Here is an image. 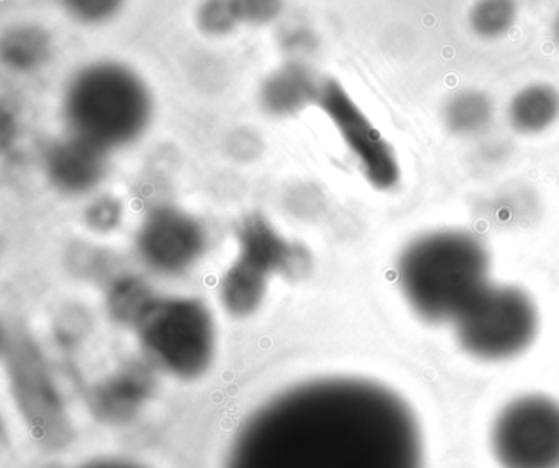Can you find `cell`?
Returning a JSON list of instances; mask_svg holds the SVG:
<instances>
[{
    "instance_id": "6da1fadb",
    "label": "cell",
    "mask_w": 559,
    "mask_h": 468,
    "mask_svg": "<svg viewBox=\"0 0 559 468\" xmlns=\"http://www.w3.org/2000/svg\"><path fill=\"white\" fill-rule=\"evenodd\" d=\"M224 468H424V441L411 406L388 386L323 378L254 411Z\"/></svg>"
},
{
    "instance_id": "7a4b0ae2",
    "label": "cell",
    "mask_w": 559,
    "mask_h": 468,
    "mask_svg": "<svg viewBox=\"0 0 559 468\" xmlns=\"http://www.w3.org/2000/svg\"><path fill=\"white\" fill-rule=\"evenodd\" d=\"M397 274L402 294L421 319L454 324L490 286V255L476 235L443 229L411 242Z\"/></svg>"
},
{
    "instance_id": "3957f363",
    "label": "cell",
    "mask_w": 559,
    "mask_h": 468,
    "mask_svg": "<svg viewBox=\"0 0 559 468\" xmlns=\"http://www.w3.org/2000/svg\"><path fill=\"white\" fill-rule=\"evenodd\" d=\"M63 116L70 133L110 152L142 139L152 122L153 97L132 68L94 61L68 81Z\"/></svg>"
},
{
    "instance_id": "277c9868",
    "label": "cell",
    "mask_w": 559,
    "mask_h": 468,
    "mask_svg": "<svg viewBox=\"0 0 559 468\" xmlns=\"http://www.w3.org/2000/svg\"><path fill=\"white\" fill-rule=\"evenodd\" d=\"M135 326L150 359L169 375L194 379L211 368L215 326L211 311L201 300H155Z\"/></svg>"
},
{
    "instance_id": "5b68a950",
    "label": "cell",
    "mask_w": 559,
    "mask_h": 468,
    "mask_svg": "<svg viewBox=\"0 0 559 468\" xmlns=\"http://www.w3.org/2000/svg\"><path fill=\"white\" fill-rule=\"evenodd\" d=\"M539 316L522 288L490 284L454 323L464 352L487 362L509 360L525 352L536 334Z\"/></svg>"
},
{
    "instance_id": "8992f818",
    "label": "cell",
    "mask_w": 559,
    "mask_h": 468,
    "mask_svg": "<svg viewBox=\"0 0 559 468\" xmlns=\"http://www.w3.org/2000/svg\"><path fill=\"white\" fill-rule=\"evenodd\" d=\"M492 451L502 468H559V402L545 395L512 399L493 421Z\"/></svg>"
},
{
    "instance_id": "52a82bcc",
    "label": "cell",
    "mask_w": 559,
    "mask_h": 468,
    "mask_svg": "<svg viewBox=\"0 0 559 468\" xmlns=\"http://www.w3.org/2000/svg\"><path fill=\"white\" fill-rule=\"evenodd\" d=\"M204 225L182 209H153L139 229L136 248L146 267L166 277L186 273L207 250Z\"/></svg>"
},
{
    "instance_id": "ba28073f",
    "label": "cell",
    "mask_w": 559,
    "mask_h": 468,
    "mask_svg": "<svg viewBox=\"0 0 559 468\" xmlns=\"http://www.w3.org/2000/svg\"><path fill=\"white\" fill-rule=\"evenodd\" d=\"M317 106L332 120L372 185L389 186L395 182L397 163L391 147L338 81H323Z\"/></svg>"
},
{
    "instance_id": "9c48e42d",
    "label": "cell",
    "mask_w": 559,
    "mask_h": 468,
    "mask_svg": "<svg viewBox=\"0 0 559 468\" xmlns=\"http://www.w3.org/2000/svg\"><path fill=\"white\" fill-rule=\"evenodd\" d=\"M237 257L257 265L270 277L302 278L312 258L302 245L287 241L263 214H248L237 227Z\"/></svg>"
},
{
    "instance_id": "30bf717a",
    "label": "cell",
    "mask_w": 559,
    "mask_h": 468,
    "mask_svg": "<svg viewBox=\"0 0 559 468\" xmlns=\"http://www.w3.org/2000/svg\"><path fill=\"white\" fill-rule=\"evenodd\" d=\"M107 153L70 133L48 147L44 159L45 173L58 191L71 196L86 195L106 178Z\"/></svg>"
},
{
    "instance_id": "8fae6325",
    "label": "cell",
    "mask_w": 559,
    "mask_h": 468,
    "mask_svg": "<svg viewBox=\"0 0 559 468\" xmlns=\"http://www.w3.org/2000/svg\"><path fill=\"white\" fill-rule=\"evenodd\" d=\"M322 83L302 60L281 65L264 78L260 87L261 109L271 117L286 119L317 104Z\"/></svg>"
},
{
    "instance_id": "7c38bea8",
    "label": "cell",
    "mask_w": 559,
    "mask_h": 468,
    "mask_svg": "<svg viewBox=\"0 0 559 468\" xmlns=\"http://www.w3.org/2000/svg\"><path fill=\"white\" fill-rule=\"evenodd\" d=\"M55 42L50 31L38 24H15L0 42V57L14 73H35L50 63Z\"/></svg>"
},
{
    "instance_id": "4fadbf2b",
    "label": "cell",
    "mask_w": 559,
    "mask_h": 468,
    "mask_svg": "<svg viewBox=\"0 0 559 468\" xmlns=\"http://www.w3.org/2000/svg\"><path fill=\"white\" fill-rule=\"evenodd\" d=\"M270 274L243 258H235L221 283V300L228 314L248 317L257 313L266 296Z\"/></svg>"
},
{
    "instance_id": "5bb4252c",
    "label": "cell",
    "mask_w": 559,
    "mask_h": 468,
    "mask_svg": "<svg viewBox=\"0 0 559 468\" xmlns=\"http://www.w3.org/2000/svg\"><path fill=\"white\" fill-rule=\"evenodd\" d=\"M558 119L559 93L549 84H530L510 101V126L523 136L545 132Z\"/></svg>"
},
{
    "instance_id": "9a60e30c",
    "label": "cell",
    "mask_w": 559,
    "mask_h": 468,
    "mask_svg": "<svg viewBox=\"0 0 559 468\" xmlns=\"http://www.w3.org/2000/svg\"><path fill=\"white\" fill-rule=\"evenodd\" d=\"M492 106L484 94L464 91L456 94L444 107L448 129L461 136L479 132L489 124Z\"/></svg>"
},
{
    "instance_id": "2e32d148",
    "label": "cell",
    "mask_w": 559,
    "mask_h": 468,
    "mask_svg": "<svg viewBox=\"0 0 559 468\" xmlns=\"http://www.w3.org/2000/svg\"><path fill=\"white\" fill-rule=\"evenodd\" d=\"M519 17L516 0H476L469 11V27L484 40L503 37Z\"/></svg>"
},
{
    "instance_id": "e0dca14e",
    "label": "cell",
    "mask_w": 559,
    "mask_h": 468,
    "mask_svg": "<svg viewBox=\"0 0 559 468\" xmlns=\"http://www.w3.org/2000/svg\"><path fill=\"white\" fill-rule=\"evenodd\" d=\"M155 301L150 288L139 278L123 277L117 280L109 293V306L120 320L139 323L150 304Z\"/></svg>"
},
{
    "instance_id": "ac0fdd59",
    "label": "cell",
    "mask_w": 559,
    "mask_h": 468,
    "mask_svg": "<svg viewBox=\"0 0 559 468\" xmlns=\"http://www.w3.org/2000/svg\"><path fill=\"white\" fill-rule=\"evenodd\" d=\"M195 25L205 37L224 38L243 24L234 0H202L195 9Z\"/></svg>"
},
{
    "instance_id": "d6986e66",
    "label": "cell",
    "mask_w": 559,
    "mask_h": 468,
    "mask_svg": "<svg viewBox=\"0 0 559 468\" xmlns=\"http://www.w3.org/2000/svg\"><path fill=\"white\" fill-rule=\"evenodd\" d=\"M127 0H60L68 17L87 27L109 24L126 8Z\"/></svg>"
},
{
    "instance_id": "ffe728a7",
    "label": "cell",
    "mask_w": 559,
    "mask_h": 468,
    "mask_svg": "<svg viewBox=\"0 0 559 468\" xmlns=\"http://www.w3.org/2000/svg\"><path fill=\"white\" fill-rule=\"evenodd\" d=\"M241 24L267 27L276 24L286 9V0H234Z\"/></svg>"
},
{
    "instance_id": "44dd1931",
    "label": "cell",
    "mask_w": 559,
    "mask_h": 468,
    "mask_svg": "<svg viewBox=\"0 0 559 468\" xmlns=\"http://www.w3.org/2000/svg\"><path fill=\"white\" fill-rule=\"evenodd\" d=\"M87 224L96 232H110L120 224L122 206L117 199L103 198L87 209Z\"/></svg>"
},
{
    "instance_id": "7402d4cb",
    "label": "cell",
    "mask_w": 559,
    "mask_h": 468,
    "mask_svg": "<svg viewBox=\"0 0 559 468\" xmlns=\"http://www.w3.org/2000/svg\"><path fill=\"white\" fill-rule=\"evenodd\" d=\"M281 47H283L287 54L297 55V60H299L304 55L316 50V32H313L312 28L306 27V25L289 27L281 35Z\"/></svg>"
},
{
    "instance_id": "603a6c76",
    "label": "cell",
    "mask_w": 559,
    "mask_h": 468,
    "mask_svg": "<svg viewBox=\"0 0 559 468\" xmlns=\"http://www.w3.org/2000/svg\"><path fill=\"white\" fill-rule=\"evenodd\" d=\"M78 468H145L140 465L133 464V461L117 460V458H107V460L91 461V464L83 465Z\"/></svg>"
},
{
    "instance_id": "cb8c5ba5",
    "label": "cell",
    "mask_w": 559,
    "mask_h": 468,
    "mask_svg": "<svg viewBox=\"0 0 559 468\" xmlns=\"http://www.w3.org/2000/svg\"><path fill=\"white\" fill-rule=\"evenodd\" d=\"M552 34H555L556 40L559 42V12L556 15L555 24H552Z\"/></svg>"
}]
</instances>
